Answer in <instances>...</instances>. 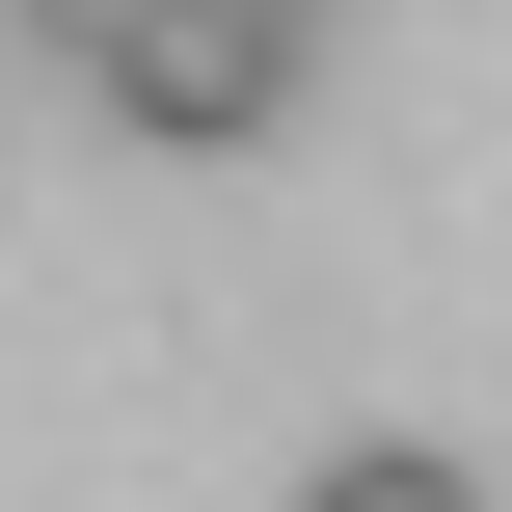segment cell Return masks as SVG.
Segmentation results:
<instances>
[{
  "mask_svg": "<svg viewBox=\"0 0 512 512\" xmlns=\"http://www.w3.org/2000/svg\"><path fill=\"white\" fill-rule=\"evenodd\" d=\"M297 81H324V0H135V54H108V135H162V162H243Z\"/></svg>",
  "mask_w": 512,
  "mask_h": 512,
  "instance_id": "6da1fadb",
  "label": "cell"
},
{
  "mask_svg": "<svg viewBox=\"0 0 512 512\" xmlns=\"http://www.w3.org/2000/svg\"><path fill=\"white\" fill-rule=\"evenodd\" d=\"M297 512H486V459H459V432H324Z\"/></svg>",
  "mask_w": 512,
  "mask_h": 512,
  "instance_id": "7a4b0ae2",
  "label": "cell"
},
{
  "mask_svg": "<svg viewBox=\"0 0 512 512\" xmlns=\"http://www.w3.org/2000/svg\"><path fill=\"white\" fill-rule=\"evenodd\" d=\"M0 27H27L54 81H108V54H135V0H0Z\"/></svg>",
  "mask_w": 512,
  "mask_h": 512,
  "instance_id": "3957f363",
  "label": "cell"
}]
</instances>
